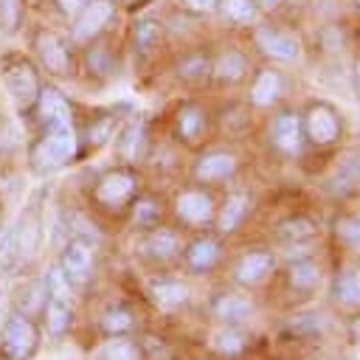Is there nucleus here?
Here are the masks:
<instances>
[{
  "label": "nucleus",
  "instance_id": "1",
  "mask_svg": "<svg viewBox=\"0 0 360 360\" xmlns=\"http://www.w3.org/2000/svg\"><path fill=\"white\" fill-rule=\"evenodd\" d=\"M250 34V51H256L264 62L273 65H301L304 59V39L301 34L281 22L276 14H264L256 25L248 28Z\"/></svg>",
  "mask_w": 360,
  "mask_h": 360
},
{
  "label": "nucleus",
  "instance_id": "2",
  "mask_svg": "<svg viewBox=\"0 0 360 360\" xmlns=\"http://www.w3.org/2000/svg\"><path fill=\"white\" fill-rule=\"evenodd\" d=\"M301 124H304L307 146L312 149H332L346 135V121L340 110L326 98H312L301 110Z\"/></svg>",
  "mask_w": 360,
  "mask_h": 360
},
{
  "label": "nucleus",
  "instance_id": "3",
  "mask_svg": "<svg viewBox=\"0 0 360 360\" xmlns=\"http://www.w3.org/2000/svg\"><path fill=\"white\" fill-rule=\"evenodd\" d=\"M267 143L278 158L295 160L307 149L304 138V124H301V110L295 107H276V112L267 121Z\"/></svg>",
  "mask_w": 360,
  "mask_h": 360
},
{
  "label": "nucleus",
  "instance_id": "4",
  "mask_svg": "<svg viewBox=\"0 0 360 360\" xmlns=\"http://www.w3.org/2000/svg\"><path fill=\"white\" fill-rule=\"evenodd\" d=\"M284 96H287V73L281 70V65H273V62L256 65L248 79L245 104L256 112H267L281 107Z\"/></svg>",
  "mask_w": 360,
  "mask_h": 360
},
{
  "label": "nucleus",
  "instance_id": "5",
  "mask_svg": "<svg viewBox=\"0 0 360 360\" xmlns=\"http://www.w3.org/2000/svg\"><path fill=\"white\" fill-rule=\"evenodd\" d=\"M73 155H76V129H73V121H68V124L45 127V135L37 141L31 160L39 172H48V169L68 163Z\"/></svg>",
  "mask_w": 360,
  "mask_h": 360
},
{
  "label": "nucleus",
  "instance_id": "6",
  "mask_svg": "<svg viewBox=\"0 0 360 360\" xmlns=\"http://www.w3.org/2000/svg\"><path fill=\"white\" fill-rule=\"evenodd\" d=\"M253 73V59L242 45H222L217 53H211V82L219 87H236L248 82Z\"/></svg>",
  "mask_w": 360,
  "mask_h": 360
},
{
  "label": "nucleus",
  "instance_id": "7",
  "mask_svg": "<svg viewBox=\"0 0 360 360\" xmlns=\"http://www.w3.org/2000/svg\"><path fill=\"white\" fill-rule=\"evenodd\" d=\"M239 166H242V158L233 152V149H208L197 158L194 163V177L200 183H211V186H219V183H228L239 174Z\"/></svg>",
  "mask_w": 360,
  "mask_h": 360
},
{
  "label": "nucleus",
  "instance_id": "8",
  "mask_svg": "<svg viewBox=\"0 0 360 360\" xmlns=\"http://www.w3.org/2000/svg\"><path fill=\"white\" fill-rule=\"evenodd\" d=\"M3 76H6V87L11 98L17 101V107H31L39 98V79L25 59L8 56L3 62Z\"/></svg>",
  "mask_w": 360,
  "mask_h": 360
},
{
  "label": "nucleus",
  "instance_id": "9",
  "mask_svg": "<svg viewBox=\"0 0 360 360\" xmlns=\"http://www.w3.org/2000/svg\"><path fill=\"white\" fill-rule=\"evenodd\" d=\"M39 332L25 315H14L3 326V357L6 360H28L37 352Z\"/></svg>",
  "mask_w": 360,
  "mask_h": 360
},
{
  "label": "nucleus",
  "instance_id": "10",
  "mask_svg": "<svg viewBox=\"0 0 360 360\" xmlns=\"http://www.w3.org/2000/svg\"><path fill=\"white\" fill-rule=\"evenodd\" d=\"M112 17H115V6L110 0H87L73 20V31H70L73 42H93L112 22Z\"/></svg>",
  "mask_w": 360,
  "mask_h": 360
},
{
  "label": "nucleus",
  "instance_id": "11",
  "mask_svg": "<svg viewBox=\"0 0 360 360\" xmlns=\"http://www.w3.org/2000/svg\"><path fill=\"white\" fill-rule=\"evenodd\" d=\"M135 188H138L135 172H129V169H112V172H107V174L98 180L93 197H96V202L104 205V208H121L124 202L132 200Z\"/></svg>",
  "mask_w": 360,
  "mask_h": 360
},
{
  "label": "nucleus",
  "instance_id": "12",
  "mask_svg": "<svg viewBox=\"0 0 360 360\" xmlns=\"http://www.w3.org/2000/svg\"><path fill=\"white\" fill-rule=\"evenodd\" d=\"M174 214L186 225L200 228V225H208L217 217V200L205 188H186L174 200Z\"/></svg>",
  "mask_w": 360,
  "mask_h": 360
},
{
  "label": "nucleus",
  "instance_id": "13",
  "mask_svg": "<svg viewBox=\"0 0 360 360\" xmlns=\"http://www.w3.org/2000/svg\"><path fill=\"white\" fill-rule=\"evenodd\" d=\"M250 208H253V194L248 188H233L222 200V205H217V217H214L217 231L225 233V236L228 233H236L242 228V222L248 219Z\"/></svg>",
  "mask_w": 360,
  "mask_h": 360
},
{
  "label": "nucleus",
  "instance_id": "14",
  "mask_svg": "<svg viewBox=\"0 0 360 360\" xmlns=\"http://www.w3.org/2000/svg\"><path fill=\"white\" fill-rule=\"evenodd\" d=\"M276 270V256L273 250H264V248H256V250H248L236 267H233V278L242 284V287H259L262 281H267Z\"/></svg>",
  "mask_w": 360,
  "mask_h": 360
},
{
  "label": "nucleus",
  "instance_id": "15",
  "mask_svg": "<svg viewBox=\"0 0 360 360\" xmlns=\"http://www.w3.org/2000/svg\"><path fill=\"white\" fill-rule=\"evenodd\" d=\"M208 121H211V115H208V110H205L202 104L186 101V104L177 107L174 129H177L180 141H186V143H200V141L205 138V132H208Z\"/></svg>",
  "mask_w": 360,
  "mask_h": 360
},
{
  "label": "nucleus",
  "instance_id": "16",
  "mask_svg": "<svg viewBox=\"0 0 360 360\" xmlns=\"http://www.w3.org/2000/svg\"><path fill=\"white\" fill-rule=\"evenodd\" d=\"M34 48H37L39 62H42L51 73H56V76H65V73H68V68H70V53H68V45H65V39H62L59 34H53V31H39L37 39H34Z\"/></svg>",
  "mask_w": 360,
  "mask_h": 360
},
{
  "label": "nucleus",
  "instance_id": "17",
  "mask_svg": "<svg viewBox=\"0 0 360 360\" xmlns=\"http://www.w3.org/2000/svg\"><path fill=\"white\" fill-rule=\"evenodd\" d=\"M93 270V248L84 239H73L68 242L65 253H62V273L70 284H84L90 278Z\"/></svg>",
  "mask_w": 360,
  "mask_h": 360
},
{
  "label": "nucleus",
  "instance_id": "18",
  "mask_svg": "<svg viewBox=\"0 0 360 360\" xmlns=\"http://www.w3.org/2000/svg\"><path fill=\"white\" fill-rule=\"evenodd\" d=\"M222 256V242L217 236H197L188 248H186V264L194 273H205L211 270Z\"/></svg>",
  "mask_w": 360,
  "mask_h": 360
},
{
  "label": "nucleus",
  "instance_id": "19",
  "mask_svg": "<svg viewBox=\"0 0 360 360\" xmlns=\"http://www.w3.org/2000/svg\"><path fill=\"white\" fill-rule=\"evenodd\" d=\"M180 250H183L180 248V233L172 231V228H155L143 239V253L152 262H172Z\"/></svg>",
  "mask_w": 360,
  "mask_h": 360
},
{
  "label": "nucleus",
  "instance_id": "20",
  "mask_svg": "<svg viewBox=\"0 0 360 360\" xmlns=\"http://www.w3.org/2000/svg\"><path fill=\"white\" fill-rule=\"evenodd\" d=\"M188 284H183V281H174V278H160V281H155L152 287H149V298L155 301V307L158 309H163V312H174V309H180V307H186L188 304Z\"/></svg>",
  "mask_w": 360,
  "mask_h": 360
},
{
  "label": "nucleus",
  "instance_id": "21",
  "mask_svg": "<svg viewBox=\"0 0 360 360\" xmlns=\"http://www.w3.org/2000/svg\"><path fill=\"white\" fill-rule=\"evenodd\" d=\"M219 14L225 22H231L233 28H245V31L264 17L256 0H219Z\"/></svg>",
  "mask_w": 360,
  "mask_h": 360
},
{
  "label": "nucleus",
  "instance_id": "22",
  "mask_svg": "<svg viewBox=\"0 0 360 360\" xmlns=\"http://www.w3.org/2000/svg\"><path fill=\"white\" fill-rule=\"evenodd\" d=\"M332 298L346 309L360 307V270L357 267L338 270V276L332 278Z\"/></svg>",
  "mask_w": 360,
  "mask_h": 360
},
{
  "label": "nucleus",
  "instance_id": "23",
  "mask_svg": "<svg viewBox=\"0 0 360 360\" xmlns=\"http://www.w3.org/2000/svg\"><path fill=\"white\" fill-rule=\"evenodd\" d=\"M321 278H323V270L315 259H295L287 270V281L298 292H312L321 284Z\"/></svg>",
  "mask_w": 360,
  "mask_h": 360
},
{
  "label": "nucleus",
  "instance_id": "24",
  "mask_svg": "<svg viewBox=\"0 0 360 360\" xmlns=\"http://www.w3.org/2000/svg\"><path fill=\"white\" fill-rule=\"evenodd\" d=\"M177 76L188 84L194 82H205L211 76V53L208 51H188L183 53V59L177 62Z\"/></svg>",
  "mask_w": 360,
  "mask_h": 360
},
{
  "label": "nucleus",
  "instance_id": "25",
  "mask_svg": "<svg viewBox=\"0 0 360 360\" xmlns=\"http://www.w3.org/2000/svg\"><path fill=\"white\" fill-rule=\"evenodd\" d=\"M37 104H39V115H42L45 127H48V124H68V121H73L70 104H68L56 90H39Z\"/></svg>",
  "mask_w": 360,
  "mask_h": 360
},
{
  "label": "nucleus",
  "instance_id": "26",
  "mask_svg": "<svg viewBox=\"0 0 360 360\" xmlns=\"http://www.w3.org/2000/svg\"><path fill=\"white\" fill-rule=\"evenodd\" d=\"M214 315L225 323H236V321H245L248 315H253V301H248L245 295H233V292H225L214 301Z\"/></svg>",
  "mask_w": 360,
  "mask_h": 360
},
{
  "label": "nucleus",
  "instance_id": "27",
  "mask_svg": "<svg viewBox=\"0 0 360 360\" xmlns=\"http://www.w3.org/2000/svg\"><path fill=\"white\" fill-rule=\"evenodd\" d=\"M160 34H163V25L155 20V17H141L135 25H132V45L141 56L152 53L160 42Z\"/></svg>",
  "mask_w": 360,
  "mask_h": 360
},
{
  "label": "nucleus",
  "instance_id": "28",
  "mask_svg": "<svg viewBox=\"0 0 360 360\" xmlns=\"http://www.w3.org/2000/svg\"><path fill=\"white\" fill-rule=\"evenodd\" d=\"M211 346L222 357H236V354L245 352V332L239 326H233V323H225L222 329H217L211 335Z\"/></svg>",
  "mask_w": 360,
  "mask_h": 360
},
{
  "label": "nucleus",
  "instance_id": "29",
  "mask_svg": "<svg viewBox=\"0 0 360 360\" xmlns=\"http://www.w3.org/2000/svg\"><path fill=\"white\" fill-rule=\"evenodd\" d=\"M45 315L51 332H65L70 326V295H45Z\"/></svg>",
  "mask_w": 360,
  "mask_h": 360
},
{
  "label": "nucleus",
  "instance_id": "30",
  "mask_svg": "<svg viewBox=\"0 0 360 360\" xmlns=\"http://www.w3.org/2000/svg\"><path fill=\"white\" fill-rule=\"evenodd\" d=\"M276 233L281 242H304V239L315 236V222L307 217H290V219L278 222Z\"/></svg>",
  "mask_w": 360,
  "mask_h": 360
},
{
  "label": "nucleus",
  "instance_id": "31",
  "mask_svg": "<svg viewBox=\"0 0 360 360\" xmlns=\"http://www.w3.org/2000/svg\"><path fill=\"white\" fill-rule=\"evenodd\" d=\"M101 329L107 332V335H124V332H129L132 329V315H129V309H124V307H110L104 315H101Z\"/></svg>",
  "mask_w": 360,
  "mask_h": 360
},
{
  "label": "nucleus",
  "instance_id": "32",
  "mask_svg": "<svg viewBox=\"0 0 360 360\" xmlns=\"http://www.w3.org/2000/svg\"><path fill=\"white\" fill-rule=\"evenodd\" d=\"M101 360H141V349H138L132 340L115 335V338L101 349Z\"/></svg>",
  "mask_w": 360,
  "mask_h": 360
},
{
  "label": "nucleus",
  "instance_id": "33",
  "mask_svg": "<svg viewBox=\"0 0 360 360\" xmlns=\"http://www.w3.org/2000/svg\"><path fill=\"white\" fill-rule=\"evenodd\" d=\"M335 231H338V236H340V242L346 248H352L354 253H360V208L354 214H349V217H340Z\"/></svg>",
  "mask_w": 360,
  "mask_h": 360
},
{
  "label": "nucleus",
  "instance_id": "34",
  "mask_svg": "<svg viewBox=\"0 0 360 360\" xmlns=\"http://www.w3.org/2000/svg\"><path fill=\"white\" fill-rule=\"evenodd\" d=\"M112 135H115V118H112V115H101V118L93 121L90 129H87V138H90L93 146H104Z\"/></svg>",
  "mask_w": 360,
  "mask_h": 360
},
{
  "label": "nucleus",
  "instance_id": "35",
  "mask_svg": "<svg viewBox=\"0 0 360 360\" xmlns=\"http://www.w3.org/2000/svg\"><path fill=\"white\" fill-rule=\"evenodd\" d=\"M143 124H132L124 135H121V152L127 155V158H138V149H141V143H143Z\"/></svg>",
  "mask_w": 360,
  "mask_h": 360
},
{
  "label": "nucleus",
  "instance_id": "36",
  "mask_svg": "<svg viewBox=\"0 0 360 360\" xmlns=\"http://www.w3.org/2000/svg\"><path fill=\"white\" fill-rule=\"evenodd\" d=\"M180 8L197 17H211V14H219V0H180Z\"/></svg>",
  "mask_w": 360,
  "mask_h": 360
},
{
  "label": "nucleus",
  "instance_id": "37",
  "mask_svg": "<svg viewBox=\"0 0 360 360\" xmlns=\"http://www.w3.org/2000/svg\"><path fill=\"white\" fill-rule=\"evenodd\" d=\"M87 62H90V68H93L96 73H110V70H112V62H110L107 48H90Z\"/></svg>",
  "mask_w": 360,
  "mask_h": 360
},
{
  "label": "nucleus",
  "instance_id": "38",
  "mask_svg": "<svg viewBox=\"0 0 360 360\" xmlns=\"http://www.w3.org/2000/svg\"><path fill=\"white\" fill-rule=\"evenodd\" d=\"M0 22L14 28L20 22V0H0Z\"/></svg>",
  "mask_w": 360,
  "mask_h": 360
},
{
  "label": "nucleus",
  "instance_id": "39",
  "mask_svg": "<svg viewBox=\"0 0 360 360\" xmlns=\"http://www.w3.org/2000/svg\"><path fill=\"white\" fill-rule=\"evenodd\" d=\"M158 211H160V208H158V202H155L152 197H143V200L135 202V219H138V222H152V219L158 217Z\"/></svg>",
  "mask_w": 360,
  "mask_h": 360
},
{
  "label": "nucleus",
  "instance_id": "40",
  "mask_svg": "<svg viewBox=\"0 0 360 360\" xmlns=\"http://www.w3.org/2000/svg\"><path fill=\"white\" fill-rule=\"evenodd\" d=\"M352 87L360 98V53H354V59H352Z\"/></svg>",
  "mask_w": 360,
  "mask_h": 360
},
{
  "label": "nucleus",
  "instance_id": "41",
  "mask_svg": "<svg viewBox=\"0 0 360 360\" xmlns=\"http://www.w3.org/2000/svg\"><path fill=\"white\" fill-rule=\"evenodd\" d=\"M259 6H262V11L264 14H278L281 11V6H284V0H256Z\"/></svg>",
  "mask_w": 360,
  "mask_h": 360
},
{
  "label": "nucleus",
  "instance_id": "42",
  "mask_svg": "<svg viewBox=\"0 0 360 360\" xmlns=\"http://www.w3.org/2000/svg\"><path fill=\"white\" fill-rule=\"evenodd\" d=\"M56 3H59V8H62L65 14H73V11H79L87 0H56Z\"/></svg>",
  "mask_w": 360,
  "mask_h": 360
},
{
  "label": "nucleus",
  "instance_id": "43",
  "mask_svg": "<svg viewBox=\"0 0 360 360\" xmlns=\"http://www.w3.org/2000/svg\"><path fill=\"white\" fill-rule=\"evenodd\" d=\"M349 332H352V338H354V343H357V360H360V315L349 323Z\"/></svg>",
  "mask_w": 360,
  "mask_h": 360
},
{
  "label": "nucleus",
  "instance_id": "44",
  "mask_svg": "<svg viewBox=\"0 0 360 360\" xmlns=\"http://www.w3.org/2000/svg\"><path fill=\"white\" fill-rule=\"evenodd\" d=\"M354 8H357V11H360V0H354Z\"/></svg>",
  "mask_w": 360,
  "mask_h": 360
}]
</instances>
